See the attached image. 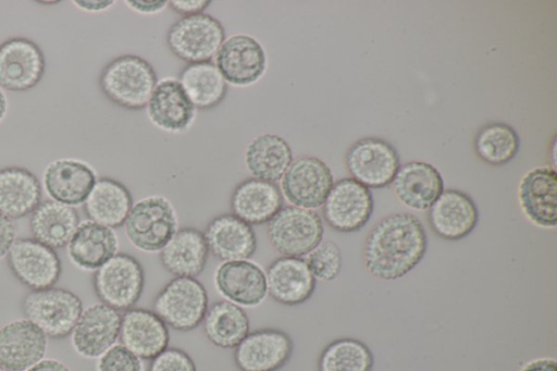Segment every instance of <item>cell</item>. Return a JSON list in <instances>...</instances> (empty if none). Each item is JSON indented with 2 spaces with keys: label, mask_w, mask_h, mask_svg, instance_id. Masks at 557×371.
Listing matches in <instances>:
<instances>
[{
  "label": "cell",
  "mask_w": 557,
  "mask_h": 371,
  "mask_svg": "<svg viewBox=\"0 0 557 371\" xmlns=\"http://www.w3.org/2000/svg\"><path fill=\"white\" fill-rule=\"evenodd\" d=\"M133 205L132 194L123 183L100 177L84 202V211L88 220L114 230L124 225Z\"/></svg>",
  "instance_id": "cell-30"
},
{
  "label": "cell",
  "mask_w": 557,
  "mask_h": 371,
  "mask_svg": "<svg viewBox=\"0 0 557 371\" xmlns=\"http://www.w3.org/2000/svg\"><path fill=\"white\" fill-rule=\"evenodd\" d=\"M158 83L153 66L144 58L123 54L101 71L99 85L114 104L127 110H143Z\"/></svg>",
  "instance_id": "cell-2"
},
{
  "label": "cell",
  "mask_w": 557,
  "mask_h": 371,
  "mask_svg": "<svg viewBox=\"0 0 557 371\" xmlns=\"http://www.w3.org/2000/svg\"><path fill=\"white\" fill-rule=\"evenodd\" d=\"M77 8L89 11V12H98L110 8L113 4V1H74Z\"/></svg>",
  "instance_id": "cell-46"
},
{
  "label": "cell",
  "mask_w": 557,
  "mask_h": 371,
  "mask_svg": "<svg viewBox=\"0 0 557 371\" xmlns=\"http://www.w3.org/2000/svg\"><path fill=\"white\" fill-rule=\"evenodd\" d=\"M148 371H197V367L184 349L168 347L150 360Z\"/></svg>",
  "instance_id": "cell-40"
},
{
  "label": "cell",
  "mask_w": 557,
  "mask_h": 371,
  "mask_svg": "<svg viewBox=\"0 0 557 371\" xmlns=\"http://www.w3.org/2000/svg\"><path fill=\"white\" fill-rule=\"evenodd\" d=\"M201 324L207 339L223 349L235 348L250 332V320L244 308L225 299L208 307Z\"/></svg>",
  "instance_id": "cell-34"
},
{
  "label": "cell",
  "mask_w": 557,
  "mask_h": 371,
  "mask_svg": "<svg viewBox=\"0 0 557 371\" xmlns=\"http://www.w3.org/2000/svg\"><path fill=\"white\" fill-rule=\"evenodd\" d=\"M396 198L412 210H426L444 190L438 170L423 161H410L400 165L392 182Z\"/></svg>",
  "instance_id": "cell-28"
},
{
  "label": "cell",
  "mask_w": 557,
  "mask_h": 371,
  "mask_svg": "<svg viewBox=\"0 0 557 371\" xmlns=\"http://www.w3.org/2000/svg\"><path fill=\"white\" fill-rule=\"evenodd\" d=\"M121 319L120 311L100 301L84 308L71 333L74 350L84 358L98 359L116 344Z\"/></svg>",
  "instance_id": "cell-15"
},
{
  "label": "cell",
  "mask_w": 557,
  "mask_h": 371,
  "mask_svg": "<svg viewBox=\"0 0 557 371\" xmlns=\"http://www.w3.org/2000/svg\"><path fill=\"white\" fill-rule=\"evenodd\" d=\"M203 235L209 252L221 262L250 259L257 251L258 240L252 226L233 213L211 219Z\"/></svg>",
  "instance_id": "cell-23"
},
{
  "label": "cell",
  "mask_w": 557,
  "mask_h": 371,
  "mask_svg": "<svg viewBox=\"0 0 557 371\" xmlns=\"http://www.w3.org/2000/svg\"><path fill=\"white\" fill-rule=\"evenodd\" d=\"M79 223L75 208L45 200L32 212L29 228L34 239L55 250L69 244Z\"/></svg>",
  "instance_id": "cell-31"
},
{
  "label": "cell",
  "mask_w": 557,
  "mask_h": 371,
  "mask_svg": "<svg viewBox=\"0 0 557 371\" xmlns=\"http://www.w3.org/2000/svg\"><path fill=\"white\" fill-rule=\"evenodd\" d=\"M373 210L374 200L370 189L351 177L335 182L322 205L325 223L339 233L361 230Z\"/></svg>",
  "instance_id": "cell-11"
},
{
  "label": "cell",
  "mask_w": 557,
  "mask_h": 371,
  "mask_svg": "<svg viewBox=\"0 0 557 371\" xmlns=\"http://www.w3.org/2000/svg\"><path fill=\"white\" fill-rule=\"evenodd\" d=\"M146 109L151 123L168 133L187 131L197 110L180 82L174 78H164L157 83Z\"/></svg>",
  "instance_id": "cell-25"
},
{
  "label": "cell",
  "mask_w": 557,
  "mask_h": 371,
  "mask_svg": "<svg viewBox=\"0 0 557 371\" xmlns=\"http://www.w3.org/2000/svg\"><path fill=\"white\" fill-rule=\"evenodd\" d=\"M345 161L351 178L369 189L392 184L400 166V158L395 147L379 137H366L354 143Z\"/></svg>",
  "instance_id": "cell-10"
},
{
  "label": "cell",
  "mask_w": 557,
  "mask_h": 371,
  "mask_svg": "<svg viewBox=\"0 0 557 371\" xmlns=\"http://www.w3.org/2000/svg\"><path fill=\"white\" fill-rule=\"evenodd\" d=\"M44 187L51 200L76 207L84 205L97 175L94 169L76 159H57L44 171Z\"/></svg>",
  "instance_id": "cell-22"
},
{
  "label": "cell",
  "mask_w": 557,
  "mask_h": 371,
  "mask_svg": "<svg viewBox=\"0 0 557 371\" xmlns=\"http://www.w3.org/2000/svg\"><path fill=\"white\" fill-rule=\"evenodd\" d=\"M265 277L268 296L289 307L301 305L310 299L317 285V280L305 258L298 257L276 258L269 264Z\"/></svg>",
  "instance_id": "cell-21"
},
{
  "label": "cell",
  "mask_w": 557,
  "mask_h": 371,
  "mask_svg": "<svg viewBox=\"0 0 557 371\" xmlns=\"http://www.w3.org/2000/svg\"><path fill=\"white\" fill-rule=\"evenodd\" d=\"M224 40L222 23L207 13L182 16L166 33L170 51L187 64L212 62Z\"/></svg>",
  "instance_id": "cell-7"
},
{
  "label": "cell",
  "mask_w": 557,
  "mask_h": 371,
  "mask_svg": "<svg viewBox=\"0 0 557 371\" xmlns=\"http://www.w3.org/2000/svg\"><path fill=\"white\" fill-rule=\"evenodd\" d=\"M7 110H8V100H7L4 92L0 88V122L3 120V118L7 113Z\"/></svg>",
  "instance_id": "cell-47"
},
{
  "label": "cell",
  "mask_w": 557,
  "mask_h": 371,
  "mask_svg": "<svg viewBox=\"0 0 557 371\" xmlns=\"http://www.w3.org/2000/svg\"><path fill=\"white\" fill-rule=\"evenodd\" d=\"M96 371H144L143 360L116 343L97 360Z\"/></svg>",
  "instance_id": "cell-39"
},
{
  "label": "cell",
  "mask_w": 557,
  "mask_h": 371,
  "mask_svg": "<svg viewBox=\"0 0 557 371\" xmlns=\"http://www.w3.org/2000/svg\"><path fill=\"white\" fill-rule=\"evenodd\" d=\"M518 197L525 217L535 225H557V173L550 166L535 168L521 180Z\"/></svg>",
  "instance_id": "cell-24"
},
{
  "label": "cell",
  "mask_w": 557,
  "mask_h": 371,
  "mask_svg": "<svg viewBox=\"0 0 557 371\" xmlns=\"http://www.w3.org/2000/svg\"><path fill=\"white\" fill-rule=\"evenodd\" d=\"M428 210L431 230L446 240L467 237L479 222L475 202L459 189H444Z\"/></svg>",
  "instance_id": "cell-19"
},
{
  "label": "cell",
  "mask_w": 557,
  "mask_h": 371,
  "mask_svg": "<svg viewBox=\"0 0 557 371\" xmlns=\"http://www.w3.org/2000/svg\"><path fill=\"white\" fill-rule=\"evenodd\" d=\"M124 230L136 249L148 253L160 252L178 230L177 214L166 197L147 196L133 205Z\"/></svg>",
  "instance_id": "cell-4"
},
{
  "label": "cell",
  "mask_w": 557,
  "mask_h": 371,
  "mask_svg": "<svg viewBox=\"0 0 557 371\" xmlns=\"http://www.w3.org/2000/svg\"><path fill=\"white\" fill-rule=\"evenodd\" d=\"M374 356L366 343L341 337L329 343L318 358V371H372Z\"/></svg>",
  "instance_id": "cell-37"
},
{
  "label": "cell",
  "mask_w": 557,
  "mask_h": 371,
  "mask_svg": "<svg viewBox=\"0 0 557 371\" xmlns=\"http://www.w3.org/2000/svg\"><path fill=\"white\" fill-rule=\"evenodd\" d=\"M41 185L30 171L18 166L0 169V213L21 219L41 202Z\"/></svg>",
  "instance_id": "cell-32"
},
{
  "label": "cell",
  "mask_w": 557,
  "mask_h": 371,
  "mask_svg": "<svg viewBox=\"0 0 557 371\" xmlns=\"http://www.w3.org/2000/svg\"><path fill=\"white\" fill-rule=\"evenodd\" d=\"M428 249L426 232L411 213L397 212L381 219L368 234L363 265L381 281H396L412 271Z\"/></svg>",
  "instance_id": "cell-1"
},
{
  "label": "cell",
  "mask_w": 557,
  "mask_h": 371,
  "mask_svg": "<svg viewBox=\"0 0 557 371\" xmlns=\"http://www.w3.org/2000/svg\"><path fill=\"white\" fill-rule=\"evenodd\" d=\"M520 371H557V362L554 358H536L524 363Z\"/></svg>",
  "instance_id": "cell-44"
},
{
  "label": "cell",
  "mask_w": 557,
  "mask_h": 371,
  "mask_svg": "<svg viewBox=\"0 0 557 371\" xmlns=\"http://www.w3.org/2000/svg\"><path fill=\"white\" fill-rule=\"evenodd\" d=\"M0 371H11V370H9V369H7V368H4V367L0 366Z\"/></svg>",
  "instance_id": "cell-49"
},
{
  "label": "cell",
  "mask_w": 557,
  "mask_h": 371,
  "mask_svg": "<svg viewBox=\"0 0 557 371\" xmlns=\"http://www.w3.org/2000/svg\"><path fill=\"white\" fill-rule=\"evenodd\" d=\"M92 286L100 302L117 310L134 308L145 288V270L132 255L117 252L92 275Z\"/></svg>",
  "instance_id": "cell-8"
},
{
  "label": "cell",
  "mask_w": 557,
  "mask_h": 371,
  "mask_svg": "<svg viewBox=\"0 0 557 371\" xmlns=\"http://www.w3.org/2000/svg\"><path fill=\"white\" fill-rule=\"evenodd\" d=\"M323 234L322 219L314 210L290 205L283 206L267 223L271 247L286 257H306L322 242Z\"/></svg>",
  "instance_id": "cell-6"
},
{
  "label": "cell",
  "mask_w": 557,
  "mask_h": 371,
  "mask_svg": "<svg viewBox=\"0 0 557 371\" xmlns=\"http://www.w3.org/2000/svg\"><path fill=\"white\" fill-rule=\"evenodd\" d=\"M475 154L491 165L510 162L519 151L520 138L513 127L506 123L493 122L483 125L475 134Z\"/></svg>",
  "instance_id": "cell-36"
},
{
  "label": "cell",
  "mask_w": 557,
  "mask_h": 371,
  "mask_svg": "<svg viewBox=\"0 0 557 371\" xmlns=\"http://www.w3.org/2000/svg\"><path fill=\"white\" fill-rule=\"evenodd\" d=\"M13 220L0 213V260L7 257L16 237Z\"/></svg>",
  "instance_id": "cell-41"
},
{
  "label": "cell",
  "mask_w": 557,
  "mask_h": 371,
  "mask_svg": "<svg viewBox=\"0 0 557 371\" xmlns=\"http://www.w3.org/2000/svg\"><path fill=\"white\" fill-rule=\"evenodd\" d=\"M26 371H72L64 362L58 359L44 358Z\"/></svg>",
  "instance_id": "cell-45"
},
{
  "label": "cell",
  "mask_w": 557,
  "mask_h": 371,
  "mask_svg": "<svg viewBox=\"0 0 557 371\" xmlns=\"http://www.w3.org/2000/svg\"><path fill=\"white\" fill-rule=\"evenodd\" d=\"M305 260L317 281H334L343 267L341 248L333 240H322L306 256Z\"/></svg>",
  "instance_id": "cell-38"
},
{
  "label": "cell",
  "mask_w": 557,
  "mask_h": 371,
  "mask_svg": "<svg viewBox=\"0 0 557 371\" xmlns=\"http://www.w3.org/2000/svg\"><path fill=\"white\" fill-rule=\"evenodd\" d=\"M284 206V198L276 183L256 177L239 182L230 198L232 213L249 225L268 223Z\"/></svg>",
  "instance_id": "cell-26"
},
{
  "label": "cell",
  "mask_w": 557,
  "mask_h": 371,
  "mask_svg": "<svg viewBox=\"0 0 557 371\" xmlns=\"http://www.w3.org/2000/svg\"><path fill=\"white\" fill-rule=\"evenodd\" d=\"M213 284L225 300L242 308H256L268 296L265 271L250 259L221 262Z\"/></svg>",
  "instance_id": "cell-16"
},
{
  "label": "cell",
  "mask_w": 557,
  "mask_h": 371,
  "mask_svg": "<svg viewBox=\"0 0 557 371\" xmlns=\"http://www.w3.org/2000/svg\"><path fill=\"white\" fill-rule=\"evenodd\" d=\"M293 160L290 146L276 134L258 135L245 151V164L251 176L272 183L281 181Z\"/></svg>",
  "instance_id": "cell-33"
},
{
  "label": "cell",
  "mask_w": 557,
  "mask_h": 371,
  "mask_svg": "<svg viewBox=\"0 0 557 371\" xmlns=\"http://www.w3.org/2000/svg\"><path fill=\"white\" fill-rule=\"evenodd\" d=\"M196 109L210 110L226 96L227 83L213 62L187 64L178 79Z\"/></svg>",
  "instance_id": "cell-35"
},
{
  "label": "cell",
  "mask_w": 557,
  "mask_h": 371,
  "mask_svg": "<svg viewBox=\"0 0 557 371\" xmlns=\"http://www.w3.org/2000/svg\"><path fill=\"white\" fill-rule=\"evenodd\" d=\"M556 139L555 137L553 138V143H552V163H553V169H555V147H556Z\"/></svg>",
  "instance_id": "cell-48"
},
{
  "label": "cell",
  "mask_w": 557,
  "mask_h": 371,
  "mask_svg": "<svg viewBox=\"0 0 557 371\" xmlns=\"http://www.w3.org/2000/svg\"><path fill=\"white\" fill-rule=\"evenodd\" d=\"M45 73V57L32 40L14 37L0 45V86L10 91L34 88Z\"/></svg>",
  "instance_id": "cell-17"
},
{
  "label": "cell",
  "mask_w": 557,
  "mask_h": 371,
  "mask_svg": "<svg viewBox=\"0 0 557 371\" xmlns=\"http://www.w3.org/2000/svg\"><path fill=\"white\" fill-rule=\"evenodd\" d=\"M210 3L208 0H172L168 2L170 8L182 16L205 13Z\"/></svg>",
  "instance_id": "cell-42"
},
{
  "label": "cell",
  "mask_w": 557,
  "mask_h": 371,
  "mask_svg": "<svg viewBox=\"0 0 557 371\" xmlns=\"http://www.w3.org/2000/svg\"><path fill=\"white\" fill-rule=\"evenodd\" d=\"M214 60L225 82L239 87L258 82L268 64L262 45L252 36L243 34L225 39Z\"/></svg>",
  "instance_id": "cell-14"
},
{
  "label": "cell",
  "mask_w": 557,
  "mask_h": 371,
  "mask_svg": "<svg viewBox=\"0 0 557 371\" xmlns=\"http://www.w3.org/2000/svg\"><path fill=\"white\" fill-rule=\"evenodd\" d=\"M47 336L25 318L0 326V366L11 371H26L45 358Z\"/></svg>",
  "instance_id": "cell-18"
},
{
  "label": "cell",
  "mask_w": 557,
  "mask_h": 371,
  "mask_svg": "<svg viewBox=\"0 0 557 371\" xmlns=\"http://www.w3.org/2000/svg\"><path fill=\"white\" fill-rule=\"evenodd\" d=\"M21 307L24 318L53 339L70 336L84 309L75 293L55 286L28 292Z\"/></svg>",
  "instance_id": "cell-3"
},
{
  "label": "cell",
  "mask_w": 557,
  "mask_h": 371,
  "mask_svg": "<svg viewBox=\"0 0 557 371\" xmlns=\"http://www.w3.org/2000/svg\"><path fill=\"white\" fill-rule=\"evenodd\" d=\"M117 250L119 239L114 230L91 220L81 222L66 245L72 264L86 272L97 271Z\"/></svg>",
  "instance_id": "cell-27"
},
{
  "label": "cell",
  "mask_w": 557,
  "mask_h": 371,
  "mask_svg": "<svg viewBox=\"0 0 557 371\" xmlns=\"http://www.w3.org/2000/svg\"><path fill=\"white\" fill-rule=\"evenodd\" d=\"M209 248L203 232L196 227L178 228L159 257L163 268L174 277H196L207 265Z\"/></svg>",
  "instance_id": "cell-29"
},
{
  "label": "cell",
  "mask_w": 557,
  "mask_h": 371,
  "mask_svg": "<svg viewBox=\"0 0 557 371\" xmlns=\"http://www.w3.org/2000/svg\"><path fill=\"white\" fill-rule=\"evenodd\" d=\"M153 311L175 331L198 327L209 307L206 287L196 277H173L156 295Z\"/></svg>",
  "instance_id": "cell-5"
},
{
  "label": "cell",
  "mask_w": 557,
  "mask_h": 371,
  "mask_svg": "<svg viewBox=\"0 0 557 371\" xmlns=\"http://www.w3.org/2000/svg\"><path fill=\"white\" fill-rule=\"evenodd\" d=\"M294 342L288 333L274 327L249 332L234 348L239 371H278L290 360Z\"/></svg>",
  "instance_id": "cell-13"
},
{
  "label": "cell",
  "mask_w": 557,
  "mask_h": 371,
  "mask_svg": "<svg viewBox=\"0 0 557 371\" xmlns=\"http://www.w3.org/2000/svg\"><path fill=\"white\" fill-rule=\"evenodd\" d=\"M169 1H126L128 7L143 14H154L162 11Z\"/></svg>",
  "instance_id": "cell-43"
},
{
  "label": "cell",
  "mask_w": 557,
  "mask_h": 371,
  "mask_svg": "<svg viewBox=\"0 0 557 371\" xmlns=\"http://www.w3.org/2000/svg\"><path fill=\"white\" fill-rule=\"evenodd\" d=\"M333 184L325 162L304 156L293 160L280 181V189L290 206L314 210L322 207Z\"/></svg>",
  "instance_id": "cell-9"
},
{
  "label": "cell",
  "mask_w": 557,
  "mask_h": 371,
  "mask_svg": "<svg viewBox=\"0 0 557 371\" xmlns=\"http://www.w3.org/2000/svg\"><path fill=\"white\" fill-rule=\"evenodd\" d=\"M119 339L141 360H151L169 347L170 332L153 310L134 307L122 314Z\"/></svg>",
  "instance_id": "cell-20"
},
{
  "label": "cell",
  "mask_w": 557,
  "mask_h": 371,
  "mask_svg": "<svg viewBox=\"0 0 557 371\" xmlns=\"http://www.w3.org/2000/svg\"><path fill=\"white\" fill-rule=\"evenodd\" d=\"M7 261L17 281L32 290L54 286L62 272L55 250L33 237L16 238Z\"/></svg>",
  "instance_id": "cell-12"
}]
</instances>
